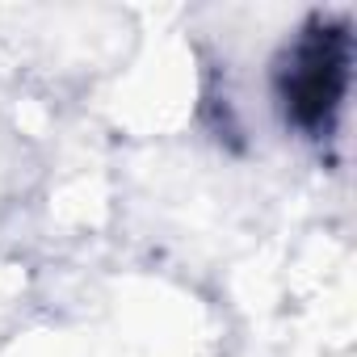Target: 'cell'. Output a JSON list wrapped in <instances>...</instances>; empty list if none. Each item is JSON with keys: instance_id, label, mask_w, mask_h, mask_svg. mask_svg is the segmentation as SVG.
<instances>
[{"instance_id": "obj_1", "label": "cell", "mask_w": 357, "mask_h": 357, "mask_svg": "<svg viewBox=\"0 0 357 357\" xmlns=\"http://www.w3.org/2000/svg\"><path fill=\"white\" fill-rule=\"evenodd\" d=\"M349 63H353L349 26L328 17L307 22L298 38L282 51L273 72L286 122L298 126L303 135H328L349 93Z\"/></svg>"}]
</instances>
